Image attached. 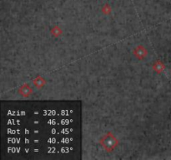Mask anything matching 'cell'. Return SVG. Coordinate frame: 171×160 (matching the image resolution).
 <instances>
[{"mask_svg":"<svg viewBox=\"0 0 171 160\" xmlns=\"http://www.w3.org/2000/svg\"><path fill=\"white\" fill-rule=\"evenodd\" d=\"M50 34L54 38H59V36L63 34V30L59 26H53L50 30Z\"/></svg>","mask_w":171,"mask_h":160,"instance_id":"cell-6","label":"cell"},{"mask_svg":"<svg viewBox=\"0 0 171 160\" xmlns=\"http://www.w3.org/2000/svg\"><path fill=\"white\" fill-rule=\"evenodd\" d=\"M100 143L105 151L110 153L117 148L118 140L111 132H108L100 140Z\"/></svg>","mask_w":171,"mask_h":160,"instance_id":"cell-1","label":"cell"},{"mask_svg":"<svg viewBox=\"0 0 171 160\" xmlns=\"http://www.w3.org/2000/svg\"><path fill=\"white\" fill-rule=\"evenodd\" d=\"M165 69V63H163L160 60H157L155 63L153 64V70L158 74H160L161 73H163Z\"/></svg>","mask_w":171,"mask_h":160,"instance_id":"cell-4","label":"cell"},{"mask_svg":"<svg viewBox=\"0 0 171 160\" xmlns=\"http://www.w3.org/2000/svg\"><path fill=\"white\" fill-rule=\"evenodd\" d=\"M102 12L104 13V14H106V15H109L110 13H111V8H110V7L109 5H105L104 8H103V9H102Z\"/></svg>","mask_w":171,"mask_h":160,"instance_id":"cell-7","label":"cell"},{"mask_svg":"<svg viewBox=\"0 0 171 160\" xmlns=\"http://www.w3.org/2000/svg\"><path fill=\"white\" fill-rule=\"evenodd\" d=\"M18 93L24 98H29L33 93V89L30 87L29 84H24L23 85L20 86L18 89Z\"/></svg>","mask_w":171,"mask_h":160,"instance_id":"cell-3","label":"cell"},{"mask_svg":"<svg viewBox=\"0 0 171 160\" xmlns=\"http://www.w3.org/2000/svg\"><path fill=\"white\" fill-rule=\"evenodd\" d=\"M133 53L135 56L136 58H138L139 60L142 61V60H144L145 58L147 57L148 51L147 49L143 45H139L134 49Z\"/></svg>","mask_w":171,"mask_h":160,"instance_id":"cell-2","label":"cell"},{"mask_svg":"<svg viewBox=\"0 0 171 160\" xmlns=\"http://www.w3.org/2000/svg\"><path fill=\"white\" fill-rule=\"evenodd\" d=\"M33 83H34V85L37 88L40 89L42 88H43L44 85L46 84V80L40 75H38L35 79L33 80Z\"/></svg>","mask_w":171,"mask_h":160,"instance_id":"cell-5","label":"cell"}]
</instances>
